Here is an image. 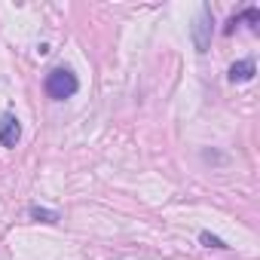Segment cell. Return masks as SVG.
<instances>
[{
	"label": "cell",
	"mask_w": 260,
	"mask_h": 260,
	"mask_svg": "<svg viewBox=\"0 0 260 260\" xmlns=\"http://www.w3.org/2000/svg\"><path fill=\"white\" fill-rule=\"evenodd\" d=\"M46 95L52 101H64V98H74L80 92V77L71 71V68H52L46 74V83H43Z\"/></svg>",
	"instance_id": "cell-1"
},
{
	"label": "cell",
	"mask_w": 260,
	"mask_h": 260,
	"mask_svg": "<svg viewBox=\"0 0 260 260\" xmlns=\"http://www.w3.org/2000/svg\"><path fill=\"white\" fill-rule=\"evenodd\" d=\"M211 34H214L211 7H202V10H199V16L193 19V28H190V37H193L196 52H208V46H211Z\"/></svg>",
	"instance_id": "cell-2"
},
{
	"label": "cell",
	"mask_w": 260,
	"mask_h": 260,
	"mask_svg": "<svg viewBox=\"0 0 260 260\" xmlns=\"http://www.w3.org/2000/svg\"><path fill=\"white\" fill-rule=\"evenodd\" d=\"M19 138H22V125L16 113H4L0 116V147H16Z\"/></svg>",
	"instance_id": "cell-3"
},
{
	"label": "cell",
	"mask_w": 260,
	"mask_h": 260,
	"mask_svg": "<svg viewBox=\"0 0 260 260\" xmlns=\"http://www.w3.org/2000/svg\"><path fill=\"white\" fill-rule=\"evenodd\" d=\"M254 58H242V61H236L233 68H230V80L233 83H248L251 77H254Z\"/></svg>",
	"instance_id": "cell-4"
},
{
	"label": "cell",
	"mask_w": 260,
	"mask_h": 260,
	"mask_svg": "<svg viewBox=\"0 0 260 260\" xmlns=\"http://www.w3.org/2000/svg\"><path fill=\"white\" fill-rule=\"evenodd\" d=\"M239 22H248L251 28H257V25H260V10H257V7H248L245 13H239V16H233V19H230V25H226V34H233Z\"/></svg>",
	"instance_id": "cell-5"
},
{
	"label": "cell",
	"mask_w": 260,
	"mask_h": 260,
	"mask_svg": "<svg viewBox=\"0 0 260 260\" xmlns=\"http://www.w3.org/2000/svg\"><path fill=\"white\" fill-rule=\"evenodd\" d=\"M31 217H34V220H43V223H58V211L40 208V205H31Z\"/></svg>",
	"instance_id": "cell-6"
},
{
	"label": "cell",
	"mask_w": 260,
	"mask_h": 260,
	"mask_svg": "<svg viewBox=\"0 0 260 260\" xmlns=\"http://www.w3.org/2000/svg\"><path fill=\"white\" fill-rule=\"evenodd\" d=\"M199 242H202L205 248H217V251H223V248H230V245H226V242H223L220 236H211L208 230H202V233H199Z\"/></svg>",
	"instance_id": "cell-7"
}]
</instances>
